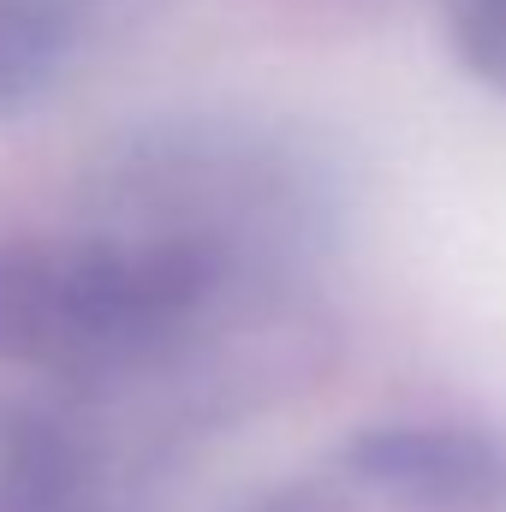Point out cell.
<instances>
[{"label":"cell","mask_w":506,"mask_h":512,"mask_svg":"<svg viewBox=\"0 0 506 512\" xmlns=\"http://www.w3.org/2000/svg\"><path fill=\"white\" fill-rule=\"evenodd\" d=\"M209 262L167 233H66L0 251V352L108 370L149 352L203 292Z\"/></svg>","instance_id":"6da1fadb"},{"label":"cell","mask_w":506,"mask_h":512,"mask_svg":"<svg viewBox=\"0 0 506 512\" xmlns=\"http://www.w3.org/2000/svg\"><path fill=\"white\" fill-rule=\"evenodd\" d=\"M459 54L506 96V0H453Z\"/></svg>","instance_id":"7a4b0ae2"}]
</instances>
